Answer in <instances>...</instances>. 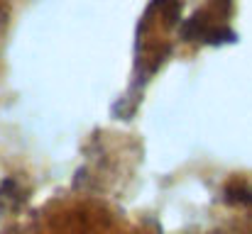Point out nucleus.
I'll return each instance as SVG.
<instances>
[]
</instances>
